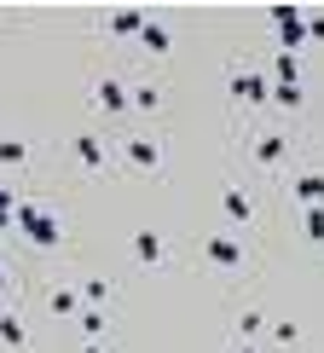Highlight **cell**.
Wrapping results in <instances>:
<instances>
[{
  "instance_id": "1",
  "label": "cell",
  "mask_w": 324,
  "mask_h": 353,
  "mask_svg": "<svg viewBox=\"0 0 324 353\" xmlns=\"http://www.w3.org/2000/svg\"><path fill=\"white\" fill-rule=\"evenodd\" d=\"M272 23H278V52H301L307 41V18L296 6H272Z\"/></svg>"
},
{
  "instance_id": "2",
  "label": "cell",
  "mask_w": 324,
  "mask_h": 353,
  "mask_svg": "<svg viewBox=\"0 0 324 353\" xmlns=\"http://www.w3.org/2000/svg\"><path fill=\"white\" fill-rule=\"evenodd\" d=\"M18 226L29 232V243H41V249H52V243H58L52 214H47V209H35V203H18Z\"/></svg>"
},
{
  "instance_id": "3",
  "label": "cell",
  "mask_w": 324,
  "mask_h": 353,
  "mask_svg": "<svg viewBox=\"0 0 324 353\" xmlns=\"http://www.w3.org/2000/svg\"><path fill=\"white\" fill-rule=\"evenodd\" d=\"M122 151H128V163H134V168H145V174H151V168H162V145H156V139H145V134L122 139Z\"/></svg>"
},
{
  "instance_id": "4",
  "label": "cell",
  "mask_w": 324,
  "mask_h": 353,
  "mask_svg": "<svg viewBox=\"0 0 324 353\" xmlns=\"http://www.w3.org/2000/svg\"><path fill=\"white\" fill-rule=\"evenodd\" d=\"M220 203H226V220H232V226H249V220H255V209H249V197H243L238 185L220 191Z\"/></svg>"
},
{
  "instance_id": "5",
  "label": "cell",
  "mask_w": 324,
  "mask_h": 353,
  "mask_svg": "<svg viewBox=\"0 0 324 353\" xmlns=\"http://www.w3.org/2000/svg\"><path fill=\"white\" fill-rule=\"evenodd\" d=\"M232 93L249 99V105H261V99H272V81L267 76H232Z\"/></svg>"
},
{
  "instance_id": "6",
  "label": "cell",
  "mask_w": 324,
  "mask_h": 353,
  "mask_svg": "<svg viewBox=\"0 0 324 353\" xmlns=\"http://www.w3.org/2000/svg\"><path fill=\"white\" fill-rule=\"evenodd\" d=\"M209 261H214V267H243V249L238 243H232V238H209Z\"/></svg>"
},
{
  "instance_id": "7",
  "label": "cell",
  "mask_w": 324,
  "mask_h": 353,
  "mask_svg": "<svg viewBox=\"0 0 324 353\" xmlns=\"http://www.w3.org/2000/svg\"><path fill=\"white\" fill-rule=\"evenodd\" d=\"M134 255L145 261V267H162V238H156V232H139V238H134Z\"/></svg>"
},
{
  "instance_id": "8",
  "label": "cell",
  "mask_w": 324,
  "mask_h": 353,
  "mask_svg": "<svg viewBox=\"0 0 324 353\" xmlns=\"http://www.w3.org/2000/svg\"><path fill=\"white\" fill-rule=\"evenodd\" d=\"M296 197L307 203V209H318V203H324V174H301V180H296Z\"/></svg>"
},
{
  "instance_id": "9",
  "label": "cell",
  "mask_w": 324,
  "mask_h": 353,
  "mask_svg": "<svg viewBox=\"0 0 324 353\" xmlns=\"http://www.w3.org/2000/svg\"><path fill=\"white\" fill-rule=\"evenodd\" d=\"M284 134H267V139H255V163H284Z\"/></svg>"
},
{
  "instance_id": "10",
  "label": "cell",
  "mask_w": 324,
  "mask_h": 353,
  "mask_svg": "<svg viewBox=\"0 0 324 353\" xmlns=\"http://www.w3.org/2000/svg\"><path fill=\"white\" fill-rule=\"evenodd\" d=\"M0 342H6V347H23L29 342V330H23L18 313H0Z\"/></svg>"
},
{
  "instance_id": "11",
  "label": "cell",
  "mask_w": 324,
  "mask_h": 353,
  "mask_svg": "<svg viewBox=\"0 0 324 353\" xmlns=\"http://www.w3.org/2000/svg\"><path fill=\"white\" fill-rule=\"evenodd\" d=\"M128 105H134V99H128L116 81H99V110H128Z\"/></svg>"
},
{
  "instance_id": "12",
  "label": "cell",
  "mask_w": 324,
  "mask_h": 353,
  "mask_svg": "<svg viewBox=\"0 0 324 353\" xmlns=\"http://www.w3.org/2000/svg\"><path fill=\"white\" fill-rule=\"evenodd\" d=\"M145 23H151L145 12H116V18H110V29H116V35H145Z\"/></svg>"
},
{
  "instance_id": "13",
  "label": "cell",
  "mask_w": 324,
  "mask_h": 353,
  "mask_svg": "<svg viewBox=\"0 0 324 353\" xmlns=\"http://www.w3.org/2000/svg\"><path fill=\"white\" fill-rule=\"evenodd\" d=\"M76 157H81L87 168H105V145H99L93 134H81V139H76Z\"/></svg>"
},
{
  "instance_id": "14",
  "label": "cell",
  "mask_w": 324,
  "mask_h": 353,
  "mask_svg": "<svg viewBox=\"0 0 324 353\" xmlns=\"http://www.w3.org/2000/svg\"><path fill=\"white\" fill-rule=\"evenodd\" d=\"M47 307H52L58 319H70V313H81V296H76V290H52V301H47Z\"/></svg>"
},
{
  "instance_id": "15",
  "label": "cell",
  "mask_w": 324,
  "mask_h": 353,
  "mask_svg": "<svg viewBox=\"0 0 324 353\" xmlns=\"http://www.w3.org/2000/svg\"><path fill=\"white\" fill-rule=\"evenodd\" d=\"M301 232H307L313 243H324V209H307V214H301Z\"/></svg>"
},
{
  "instance_id": "16",
  "label": "cell",
  "mask_w": 324,
  "mask_h": 353,
  "mask_svg": "<svg viewBox=\"0 0 324 353\" xmlns=\"http://www.w3.org/2000/svg\"><path fill=\"white\" fill-rule=\"evenodd\" d=\"M145 52H168V29L162 23H145Z\"/></svg>"
},
{
  "instance_id": "17",
  "label": "cell",
  "mask_w": 324,
  "mask_h": 353,
  "mask_svg": "<svg viewBox=\"0 0 324 353\" xmlns=\"http://www.w3.org/2000/svg\"><path fill=\"white\" fill-rule=\"evenodd\" d=\"M272 99H278L284 110H296V105H301V87H272Z\"/></svg>"
},
{
  "instance_id": "18",
  "label": "cell",
  "mask_w": 324,
  "mask_h": 353,
  "mask_svg": "<svg viewBox=\"0 0 324 353\" xmlns=\"http://www.w3.org/2000/svg\"><path fill=\"white\" fill-rule=\"evenodd\" d=\"M81 296H87V301H105V296H110V284H105V278H87Z\"/></svg>"
},
{
  "instance_id": "19",
  "label": "cell",
  "mask_w": 324,
  "mask_h": 353,
  "mask_svg": "<svg viewBox=\"0 0 324 353\" xmlns=\"http://www.w3.org/2000/svg\"><path fill=\"white\" fill-rule=\"evenodd\" d=\"M134 105H139V110H156V105H162V93H156V87H139Z\"/></svg>"
},
{
  "instance_id": "20",
  "label": "cell",
  "mask_w": 324,
  "mask_h": 353,
  "mask_svg": "<svg viewBox=\"0 0 324 353\" xmlns=\"http://www.w3.org/2000/svg\"><path fill=\"white\" fill-rule=\"evenodd\" d=\"M18 220V203H12V191H0V226H12Z\"/></svg>"
},
{
  "instance_id": "21",
  "label": "cell",
  "mask_w": 324,
  "mask_h": 353,
  "mask_svg": "<svg viewBox=\"0 0 324 353\" xmlns=\"http://www.w3.org/2000/svg\"><path fill=\"white\" fill-rule=\"evenodd\" d=\"M23 157H29V151H23L18 139H6V145H0V163H23Z\"/></svg>"
},
{
  "instance_id": "22",
  "label": "cell",
  "mask_w": 324,
  "mask_h": 353,
  "mask_svg": "<svg viewBox=\"0 0 324 353\" xmlns=\"http://www.w3.org/2000/svg\"><path fill=\"white\" fill-rule=\"evenodd\" d=\"M307 35H313V41H324V12H313V18H307Z\"/></svg>"
},
{
  "instance_id": "23",
  "label": "cell",
  "mask_w": 324,
  "mask_h": 353,
  "mask_svg": "<svg viewBox=\"0 0 324 353\" xmlns=\"http://www.w3.org/2000/svg\"><path fill=\"white\" fill-rule=\"evenodd\" d=\"M0 290H6V267H0Z\"/></svg>"
},
{
  "instance_id": "24",
  "label": "cell",
  "mask_w": 324,
  "mask_h": 353,
  "mask_svg": "<svg viewBox=\"0 0 324 353\" xmlns=\"http://www.w3.org/2000/svg\"><path fill=\"white\" fill-rule=\"evenodd\" d=\"M81 353H105V347H81Z\"/></svg>"
},
{
  "instance_id": "25",
  "label": "cell",
  "mask_w": 324,
  "mask_h": 353,
  "mask_svg": "<svg viewBox=\"0 0 324 353\" xmlns=\"http://www.w3.org/2000/svg\"><path fill=\"white\" fill-rule=\"evenodd\" d=\"M243 353H255V347H243Z\"/></svg>"
}]
</instances>
